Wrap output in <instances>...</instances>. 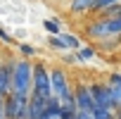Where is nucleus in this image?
<instances>
[{"mask_svg": "<svg viewBox=\"0 0 121 119\" xmlns=\"http://www.w3.org/2000/svg\"><path fill=\"white\" fill-rule=\"evenodd\" d=\"M12 93L29 98L31 95V60L12 57Z\"/></svg>", "mask_w": 121, "mask_h": 119, "instance_id": "nucleus-1", "label": "nucleus"}, {"mask_svg": "<svg viewBox=\"0 0 121 119\" xmlns=\"http://www.w3.org/2000/svg\"><path fill=\"white\" fill-rule=\"evenodd\" d=\"M86 36L90 41H102V38H112V36H121V17H97L90 24H86Z\"/></svg>", "mask_w": 121, "mask_h": 119, "instance_id": "nucleus-2", "label": "nucleus"}, {"mask_svg": "<svg viewBox=\"0 0 121 119\" xmlns=\"http://www.w3.org/2000/svg\"><path fill=\"white\" fill-rule=\"evenodd\" d=\"M31 95H38L43 100L52 98L50 93V74L43 62H31Z\"/></svg>", "mask_w": 121, "mask_h": 119, "instance_id": "nucleus-3", "label": "nucleus"}, {"mask_svg": "<svg viewBox=\"0 0 121 119\" xmlns=\"http://www.w3.org/2000/svg\"><path fill=\"white\" fill-rule=\"evenodd\" d=\"M48 74H50V93H52V98L62 100L64 95L71 93V81H69V76H67V72L62 67H52V69H48Z\"/></svg>", "mask_w": 121, "mask_h": 119, "instance_id": "nucleus-4", "label": "nucleus"}, {"mask_svg": "<svg viewBox=\"0 0 121 119\" xmlns=\"http://www.w3.org/2000/svg\"><path fill=\"white\" fill-rule=\"evenodd\" d=\"M29 98H22L17 93H7L3 98V119H24Z\"/></svg>", "mask_w": 121, "mask_h": 119, "instance_id": "nucleus-5", "label": "nucleus"}, {"mask_svg": "<svg viewBox=\"0 0 121 119\" xmlns=\"http://www.w3.org/2000/svg\"><path fill=\"white\" fill-rule=\"evenodd\" d=\"M71 93H74V102H76V112H93L95 102L90 98V91H88V83L78 81L76 86H71Z\"/></svg>", "mask_w": 121, "mask_h": 119, "instance_id": "nucleus-6", "label": "nucleus"}, {"mask_svg": "<svg viewBox=\"0 0 121 119\" xmlns=\"http://www.w3.org/2000/svg\"><path fill=\"white\" fill-rule=\"evenodd\" d=\"M88 91H90V98H93L95 107L112 110V105H109V91H107V83H104V81H90V83H88ZM112 112H114V110H112Z\"/></svg>", "mask_w": 121, "mask_h": 119, "instance_id": "nucleus-7", "label": "nucleus"}, {"mask_svg": "<svg viewBox=\"0 0 121 119\" xmlns=\"http://www.w3.org/2000/svg\"><path fill=\"white\" fill-rule=\"evenodd\" d=\"M104 83H107V91H109V105L116 112L121 107V72H112Z\"/></svg>", "mask_w": 121, "mask_h": 119, "instance_id": "nucleus-8", "label": "nucleus"}, {"mask_svg": "<svg viewBox=\"0 0 121 119\" xmlns=\"http://www.w3.org/2000/svg\"><path fill=\"white\" fill-rule=\"evenodd\" d=\"M12 93V57L0 62V98Z\"/></svg>", "mask_w": 121, "mask_h": 119, "instance_id": "nucleus-9", "label": "nucleus"}, {"mask_svg": "<svg viewBox=\"0 0 121 119\" xmlns=\"http://www.w3.org/2000/svg\"><path fill=\"white\" fill-rule=\"evenodd\" d=\"M93 48H95V50H100V52H119V48H121V36L102 38V41H97Z\"/></svg>", "mask_w": 121, "mask_h": 119, "instance_id": "nucleus-10", "label": "nucleus"}, {"mask_svg": "<svg viewBox=\"0 0 121 119\" xmlns=\"http://www.w3.org/2000/svg\"><path fill=\"white\" fill-rule=\"evenodd\" d=\"M93 7V0H69V12L71 14H86Z\"/></svg>", "mask_w": 121, "mask_h": 119, "instance_id": "nucleus-11", "label": "nucleus"}, {"mask_svg": "<svg viewBox=\"0 0 121 119\" xmlns=\"http://www.w3.org/2000/svg\"><path fill=\"white\" fill-rule=\"evenodd\" d=\"M95 57H97V50L93 48V43L90 45H81L76 50V60L78 62H90V60H95Z\"/></svg>", "mask_w": 121, "mask_h": 119, "instance_id": "nucleus-12", "label": "nucleus"}, {"mask_svg": "<svg viewBox=\"0 0 121 119\" xmlns=\"http://www.w3.org/2000/svg\"><path fill=\"white\" fill-rule=\"evenodd\" d=\"M57 36L62 38V43L67 45V50H78V48H81V41H78V36H76V33H69V31H59Z\"/></svg>", "mask_w": 121, "mask_h": 119, "instance_id": "nucleus-13", "label": "nucleus"}, {"mask_svg": "<svg viewBox=\"0 0 121 119\" xmlns=\"http://www.w3.org/2000/svg\"><path fill=\"white\" fill-rule=\"evenodd\" d=\"M116 3H121V0H93L90 14H97L100 10H104V7H109V5H116Z\"/></svg>", "mask_w": 121, "mask_h": 119, "instance_id": "nucleus-14", "label": "nucleus"}, {"mask_svg": "<svg viewBox=\"0 0 121 119\" xmlns=\"http://www.w3.org/2000/svg\"><path fill=\"white\" fill-rule=\"evenodd\" d=\"M93 119H116L112 110H104V107H93Z\"/></svg>", "mask_w": 121, "mask_h": 119, "instance_id": "nucleus-15", "label": "nucleus"}, {"mask_svg": "<svg viewBox=\"0 0 121 119\" xmlns=\"http://www.w3.org/2000/svg\"><path fill=\"white\" fill-rule=\"evenodd\" d=\"M43 26H45V31H48L50 36H57L59 31H62V26H59V22H55V19H45V22H43Z\"/></svg>", "mask_w": 121, "mask_h": 119, "instance_id": "nucleus-16", "label": "nucleus"}, {"mask_svg": "<svg viewBox=\"0 0 121 119\" xmlns=\"http://www.w3.org/2000/svg\"><path fill=\"white\" fill-rule=\"evenodd\" d=\"M17 48H19V50H22V55H24V57H26V60H31V57H36V52H38V50H36V48H33V45H29V43H19V45H17Z\"/></svg>", "mask_w": 121, "mask_h": 119, "instance_id": "nucleus-17", "label": "nucleus"}, {"mask_svg": "<svg viewBox=\"0 0 121 119\" xmlns=\"http://www.w3.org/2000/svg\"><path fill=\"white\" fill-rule=\"evenodd\" d=\"M48 45L55 48V50H67V45L62 43V38H59V36H48Z\"/></svg>", "mask_w": 121, "mask_h": 119, "instance_id": "nucleus-18", "label": "nucleus"}, {"mask_svg": "<svg viewBox=\"0 0 121 119\" xmlns=\"http://www.w3.org/2000/svg\"><path fill=\"white\" fill-rule=\"evenodd\" d=\"M0 41H3V43H7V45H12V43H14V38H12L5 29H0Z\"/></svg>", "mask_w": 121, "mask_h": 119, "instance_id": "nucleus-19", "label": "nucleus"}, {"mask_svg": "<svg viewBox=\"0 0 121 119\" xmlns=\"http://www.w3.org/2000/svg\"><path fill=\"white\" fill-rule=\"evenodd\" d=\"M64 62L67 64H76L78 60H76V52H64Z\"/></svg>", "mask_w": 121, "mask_h": 119, "instance_id": "nucleus-20", "label": "nucleus"}, {"mask_svg": "<svg viewBox=\"0 0 121 119\" xmlns=\"http://www.w3.org/2000/svg\"><path fill=\"white\" fill-rule=\"evenodd\" d=\"M38 119H59V117H57V114H50V112H45V110H43V114H40Z\"/></svg>", "mask_w": 121, "mask_h": 119, "instance_id": "nucleus-21", "label": "nucleus"}, {"mask_svg": "<svg viewBox=\"0 0 121 119\" xmlns=\"http://www.w3.org/2000/svg\"><path fill=\"white\" fill-rule=\"evenodd\" d=\"M119 17H121V3H119Z\"/></svg>", "mask_w": 121, "mask_h": 119, "instance_id": "nucleus-22", "label": "nucleus"}]
</instances>
